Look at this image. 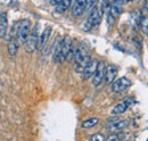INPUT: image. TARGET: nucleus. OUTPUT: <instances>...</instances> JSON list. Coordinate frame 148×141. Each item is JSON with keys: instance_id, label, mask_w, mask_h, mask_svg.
I'll return each mask as SVG.
<instances>
[{"instance_id": "nucleus-11", "label": "nucleus", "mask_w": 148, "mask_h": 141, "mask_svg": "<svg viewBox=\"0 0 148 141\" xmlns=\"http://www.w3.org/2000/svg\"><path fill=\"white\" fill-rule=\"evenodd\" d=\"M131 104H132V100H130V99H125L124 101H122V103L117 104V105L112 109V114H113V115H121V114L125 113V112L128 110V108L130 107Z\"/></svg>"}, {"instance_id": "nucleus-21", "label": "nucleus", "mask_w": 148, "mask_h": 141, "mask_svg": "<svg viewBox=\"0 0 148 141\" xmlns=\"http://www.w3.org/2000/svg\"><path fill=\"white\" fill-rule=\"evenodd\" d=\"M122 136L121 134H112L107 139H105V141H121Z\"/></svg>"}, {"instance_id": "nucleus-5", "label": "nucleus", "mask_w": 148, "mask_h": 141, "mask_svg": "<svg viewBox=\"0 0 148 141\" xmlns=\"http://www.w3.org/2000/svg\"><path fill=\"white\" fill-rule=\"evenodd\" d=\"M129 87H131V81H130L128 77L123 76V77H120L117 80H115L113 83H112V91L115 92V93H121L123 91H125L127 89H129Z\"/></svg>"}, {"instance_id": "nucleus-3", "label": "nucleus", "mask_w": 148, "mask_h": 141, "mask_svg": "<svg viewBox=\"0 0 148 141\" xmlns=\"http://www.w3.org/2000/svg\"><path fill=\"white\" fill-rule=\"evenodd\" d=\"M39 36H40L39 35V24H36V26L31 31V33H30L26 42H25V49H26L27 53H33L38 48Z\"/></svg>"}, {"instance_id": "nucleus-16", "label": "nucleus", "mask_w": 148, "mask_h": 141, "mask_svg": "<svg viewBox=\"0 0 148 141\" xmlns=\"http://www.w3.org/2000/svg\"><path fill=\"white\" fill-rule=\"evenodd\" d=\"M129 122L127 120H121V121H117V122H114L111 124V130L112 131H120V130H123L124 127L128 126Z\"/></svg>"}, {"instance_id": "nucleus-23", "label": "nucleus", "mask_w": 148, "mask_h": 141, "mask_svg": "<svg viewBox=\"0 0 148 141\" xmlns=\"http://www.w3.org/2000/svg\"><path fill=\"white\" fill-rule=\"evenodd\" d=\"M63 0H50V3L53 5V6H57L59 2H62Z\"/></svg>"}, {"instance_id": "nucleus-9", "label": "nucleus", "mask_w": 148, "mask_h": 141, "mask_svg": "<svg viewBox=\"0 0 148 141\" xmlns=\"http://www.w3.org/2000/svg\"><path fill=\"white\" fill-rule=\"evenodd\" d=\"M123 5H124V0H113L111 2L110 13H111V15L114 18L119 17L122 14Z\"/></svg>"}, {"instance_id": "nucleus-1", "label": "nucleus", "mask_w": 148, "mask_h": 141, "mask_svg": "<svg viewBox=\"0 0 148 141\" xmlns=\"http://www.w3.org/2000/svg\"><path fill=\"white\" fill-rule=\"evenodd\" d=\"M103 15H104V14L100 12V9H99L98 6L93 7L92 9L89 12L87 22H86V24H84V30L89 31V30H91L93 27H97V26L100 24V22H101Z\"/></svg>"}, {"instance_id": "nucleus-4", "label": "nucleus", "mask_w": 148, "mask_h": 141, "mask_svg": "<svg viewBox=\"0 0 148 141\" xmlns=\"http://www.w3.org/2000/svg\"><path fill=\"white\" fill-rule=\"evenodd\" d=\"M73 51V46H72V40L70 36H65L60 41V63L65 62L70 55Z\"/></svg>"}, {"instance_id": "nucleus-19", "label": "nucleus", "mask_w": 148, "mask_h": 141, "mask_svg": "<svg viewBox=\"0 0 148 141\" xmlns=\"http://www.w3.org/2000/svg\"><path fill=\"white\" fill-rule=\"evenodd\" d=\"M89 141H105V137L101 133H95L90 137Z\"/></svg>"}, {"instance_id": "nucleus-13", "label": "nucleus", "mask_w": 148, "mask_h": 141, "mask_svg": "<svg viewBox=\"0 0 148 141\" xmlns=\"http://www.w3.org/2000/svg\"><path fill=\"white\" fill-rule=\"evenodd\" d=\"M19 43L18 40H17V38L15 36V38H12L10 40H9V42H8V53H9V56H15L17 51H18L19 49Z\"/></svg>"}, {"instance_id": "nucleus-17", "label": "nucleus", "mask_w": 148, "mask_h": 141, "mask_svg": "<svg viewBox=\"0 0 148 141\" xmlns=\"http://www.w3.org/2000/svg\"><path fill=\"white\" fill-rule=\"evenodd\" d=\"M98 123H99V118H97V117H91V118H88V120L83 121L82 124H81V126H82L83 129H91L93 126H96Z\"/></svg>"}, {"instance_id": "nucleus-6", "label": "nucleus", "mask_w": 148, "mask_h": 141, "mask_svg": "<svg viewBox=\"0 0 148 141\" xmlns=\"http://www.w3.org/2000/svg\"><path fill=\"white\" fill-rule=\"evenodd\" d=\"M105 70H106V64L105 62H99L98 64V67L95 72L92 76V84L95 87H98L100 86V83L104 81V77H105Z\"/></svg>"}, {"instance_id": "nucleus-12", "label": "nucleus", "mask_w": 148, "mask_h": 141, "mask_svg": "<svg viewBox=\"0 0 148 141\" xmlns=\"http://www.w3.org/2000/svg\"><path fill=\"white\" fill-rule=\"evenodd\" d=\"M51 33V27L50 26H47L43 32L41 33V35L39 36V43H38V49H43L45 46L47 44V42L49 41V36Z\"/></svg>"}, {"instance_id": "nucleus-15", "label": "nucleus", "mask_w": 148, "mask_h": 141, "mask_svg": "<svg viewBox=\"0 0 148 141\" xmlns=\"http://www.w3.org/2000/svg\"><path fill=\"white\" fill-rule=\"evenodd\" d=\"M71 5H72V0H63L56 6V12L58 14H64L71 7Z\"/></svg>"}, {"instance_id": "nucleus-14", "label": "nucleus", "mask_w": 148, "mask_h": 141, "mask_svg": "<svg viewBox=\"0 0 148 141\" xmlns=\"http://www.w3.org/2000/svg\"><path fill=\"white\" fill-rule=\"evenodd\" d=\"M7 27H8V18L6 13H1L0 14V38H3L7 32Z\"/></svg>"}, {"instance_id": "nucleus-22", "label": "nucleus", "mask_w": 148, "mask_h": 141, "mask_svg": "<svg viewBox=\"0 0 148 141\" xmlns=\"http://www.w3.org/2000/svg\"><path fill=\"white\" fill-rule=\"evenodd\" d=\"M140 25H141V26H143V27H144V29L146 30V29L148 27V17H145V16H144V17L141 18Z\"/></svg>"}, {"instance_id": "nucleus-8", "label": "nucleus", "mask_w": 148, "mask_h": 141, "mask_svg": "<svg viewBox=\"0 0 148 141\" xmlns=\"http://www.w3.org/2000/svg\"><path fill=\"white\" fill-rule=\"evenodd\" d=\"M117 73H119V70H117V67L115 66V65H108V66H106V70H105V77H104V80H105V83L106 84H112L115 80H116V76H117Z\"/></svg>"}, {"instance_id": "nucleus-10", "label": "nucleus", "mask_w": 148, "mask_h": 141, "mask_svg": "<svg viewBox=\"0 0 148 141\" xmlns=\"http://www.w3.org/2000/svg\"><path fill=\"white\" fill-rule=\"evenodd\" d=\"M86 7H87V0H75L72 6V14L73 16H81L84 12H86Z\"/></svg>"}, {"instance_id": "nucleus-18", "label": "nucleus", "mask_w": 148, "mask_h": 141, "mask_svg": "<svg viewBox=\"0 0 148 141\" xmlns=\"http://www.w3.org/2000/svg\"><path fill=\"white\" fill-rule=\"evenodd\" d=\"M99 9H100V12L103 13V14H105V13H107L108 10H110V8H111V2H110V0H99Z\"/></svg>"}, {"instance_id": "nucleus-20", "label": "nucleus", "mask_w": 148, "mask_h": 141, "mask_svg": "<svg viewBox=\"0 0 148 141\" xmlns=\"http://www.w3.org/2000/svg\"><path fill=\"white\" fill-rule=\"evenodd\" d=\"M96 2H97V0H87L86 12H90L93 7H96Z\"/></svg>"}, {"instance_id": "nucleus-24", "label": "nucleus", "mask_w": 148, "mask_h": 141, "mask_svg": "<svg viewBox=\"0 0 148 141\" xmlns=\"http://www.w3.org/2000/svg\"><path fill=\"white\" fill-rule=\"evenodd\" d=\"M145 32H146V34L148 35V27H147V29H146V30H145Z\"/></svg>"}, {"instance_id": "nucleus-2", "label": "nucleus", "mask_w": 148, "mask_h": 141, "mask_svg": "<svg viewBox=\"0 0 148 141\" xmlns=\"http://www.w3.org/2000/svg\"><path fill=\"white\" fill-rule=\"evenodd\" d=\"M31 33V23L29 19H23L17 25V30H16V38L18 40L21 44H25L29 35Z\"/></svg>"}, {"instance_id": "nucleus-7", "label": "nucleus", "mask_w": 148, "mask_h": 141, "mask_svg": "<svg viewBox=\"0 0 148 141\" xmlns=\"http://www.w3.org/2000/svg\"><path fill=\"white\" fill-rule=\"evenodd\" d=\"M98 64H99V62H98V59H96V58H92V59L88 63V65L84 67V70L82 72V77H83V80H88V79L92 77L95 72L97 70V67H98Z\"/></svg>"}]
</instances>
